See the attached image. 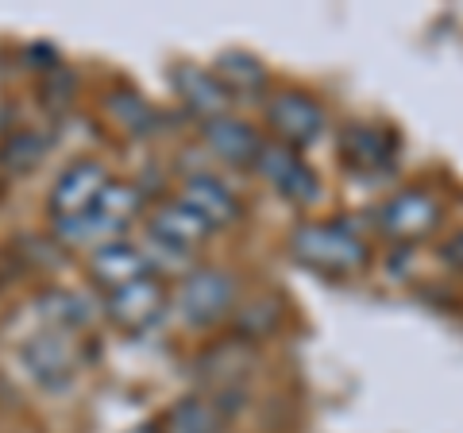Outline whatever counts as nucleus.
I'll return each instance as SVG.
<instances>
[{
    "label": "nucleus",
    "mask_w": 463,
    "mask_h": 433,
    "mask_svg": "<svg viewBox=\"0 0 463 433\" xmlns=\"http://www.w3.org/2000/svg\"><path fill=\"white\" fill-rule=\"evenodd\" d=\"M289 248L301 264H309L325 275H352L367 264V244L344 225H301Z\"/></svg>",
    "instance_id": "obj_1"
},
{
    "label": "nucleus",
    "mask_w": 463,
    "mask_h": 433,
    "mask_svg": "<svg viewBox=\"0 0 463 433\" xmlns=\"http://www.w3.org/2000/svg\"><path fill=\"white\" fill-rule=\"evenodd\" d=\"M232 298H236V279L221 267H194L190 275L178 279V291H174V310L182 313L185 325H213L232 310Z\"/></svg>",
    "instance_id": "obj_2"
},
{
    "label": "nucleus",
    "mask_w": 463,
    "mask_h": 433,
    "mask_svg": "<svg viewBox=\"0 0 463 433\" xmlns=\"http://www.w3.org/2000/svg\"><path fill=\"white\" fill-rule=\"evenodd\" d=\"M136 213H139V190H132L128 182H109V190L97 197V206L90 213L58 228H62V236L70 244H93V248H100L109 240H120V233Z\"/></svg>",
    "instance_id": "obj_3"
},
{
    "label": "nucleus",
    "mask_w": 463,
    "mask_h": 433,
    "mask_svg": "<svg viewBox=\"0 0 463 433\" xmlns=\"http://www.w3.org/2000/svg\"><path fill=\"white\" fill-rule=\"evenodd\" d=\"M105 190H109L105 167L93 163V159H78V163H70L62 175H58V182L51 186L47 209L58 225H70V221H78V216L90 213Z\"/></svg>",
    "instance_id": "obj_4"
},
{
    "label": "nucleus",
    "mask_w": 463,
    "mask_h": 433,
    "mask_svg": "<svg viewBox=\"0 0 463 433\" xmlns=\"http://www.w3.org/2000/svg\"><path fill=\"white\" fill-rule=\"evenodd\" d=\"M255 170L263 175L274 190L289 201H301V206H309V201L321 197V182L317 175L306 167V159H301L294 148H286V143H263L255 155Z\"/></svg>",
    "instance_id": "obj_5"
},
{
    "label": "nucleus",
    "mask_w": 463,
    "mask_h": 433,
    "mask_svg": "<svg viewBox=\"0 0 463 433\" xmlns=\"http://www.w3.org/2000/svg\"><path fill=\"white\" fill-rule=\"evenodd\" d=\"M20 356H24L27 371H32L43 387H66L78 371V349H74V341H70L66 329L47 325L43 333L24 341Z\"/></svg>",
    "instance_id": "obj_6"
},
{
    "label": "nucleus",
    "mask_w": 463,
    "mask_h": 433,
    "mask_svg": "<svg viewBox=\"0 0 463 433\" xmlns=\"http://www.w3.org/2000/svg\"><path fill=\"white\" fill-rule=\"evenodd\" d=\"M105 310L116 325L128 329V333H147L151 325L163 322L166 291H163V283H158V275H147L139 283H128L120 291H112L105 298Z\"/></svg>",
    "instance_id": "obj_7"
},
{
    "label": "nucleus",
    "mask_w": 463,
    "mask_h": 433,
    "mask_svg": "<svg viewBox=\"0 0 463 433\" xmlns=\"http://www.w3.org/2000/svg\"><path fill=\"white\" fill-rule=\"evenodd\" d=\"M267 120L274 128V136L286 148H309L313 140H321L325 132V112L317 109V101H309L306 93H279L270 97L267 105Z\"/></svg>",
    "instance_id": "obj_8"
},
{
    "label": "nucleus",
    "mask_w": 463,
    "mask_h": 433,
    "mask_svg": "<svg viewBox=\"0 0 463 433\" xmlns=\"http://www.w3.org/2000/svg\"><path fill=\"white\" fill-rule=\"evenodd\" d=\"M90 275H93V283L100 286V291L112 294L128 283H139V279L155 275V271H151V259H147V252H143V244H132V240L120 236V240H109V244H100V248H93Z\"/></svg>",
    "instance_id": "obj_9"
},
{
    "label": "nucleus",
    "mask_w": 463,
    "mask_h": 433,
    "mask_svg": "<svg viewBox=\"0 0 463 433\" xmlns=\"http://www.w3.org/2000/svg\"><path fill=\"white\" fill-rule=\"evenodd\" d=\"M440 221L437 197L425 190H402L379 209V225L390 240H421Z\"/></svg>",
    "instance_id": "obj_10"
},
{
    "label": "nucleus",
    "mask_w": 463,
    "mask_h": 433,
    "mask_svg": "<svg viewBox=\"0 0 463 433\" xmlns=\"http://www.w3.org/2000/svg\"><path fill=\"white\" fill-rule=\"evenodd\" d=\"M174 90H178L182 105L194 112L201 120H216V117H228V85L213 74V70H201V66H178L174 70Z\"/></svg>",
    "instance_id": "obj_11"
},
{
    "label": "nucleus",
    "mask_w": 463,
    "mask_h": 433,
    "mask_svg": "<svg viewBox=\"0 0 463 433\" xmlns=\"http://www.w3.org/2000/svg\"><path fill=\"white\" fill-rule=\"evenodd\" d=\"M182 201L213 228V233L240 221V201L232 197L228 186L221 178H213V175H190L185 178L182 182Z\"/></svg>",
    "instance_id": "obj_12"
},
{
    "label": "nucleus",
    "mask_w": 463,
    "mask_h": 433,
    "mask_svg": "<svg viewBox=\"0 0 463 433\" xmlns=\"http://www.w3.org/2000/svg\"><path fill=\"white\" fill-rule=\"evenodd\" d=\"M147 233L158 236V240H166V244H174V248H182V252H194V248H201V244L213 236V228L178 197V201H166V206H158L151 213Z\"/></svg>",
    "instance_id": "obj_13"
},
{
    "label": "nucleus",
    "mask_w": 463,
    "mask_h": 433,
    "mask_svg": "<svg viewBox=\"0 0 463 433\" xmlns=\"http://www.w3.org/2000/svg\"><path fill=\"white\" fill-rule=\"evenodd\" d=\"M205 140H209V148L232 167H248V163L255 167V155H259V148H263V140L255 136L251 124L232 120V117L209 120L205 124Z\"/></svg>",
    "instance_id": "obj_14"
},
{
    "label": "nucleus",
    "mask_w": 463,
    "mask_h": 433,
    "mask_svg": "<svg viewBox=\"0 0 463 433\" xmlns=\"http://www.w3.org/2000/svg\"><path fill=\"white\" fill-rule=\"evenodd\" d=\"M221 426H224L221 407H216L213 399L190 395V399H182L178 407L170 410L163 433H221Z\"/></svg>",
    "instance_id": "obj_15"
},
{
    "label": "nucleus",
    "mask_w": 463,
    "mask_h": 433,
    "mask_svg": "<svg viewBox=\"0 0 463 433\" xmlns=\"http://www.w3.org/2000/svg\"><path fill=\"white\" fill-rule=\"evenodd\" d=\"M216 78L228 85V93H232V90L251 93V90H259V85L267 82V70H263V63H259L255 54H248V51H224L221 59H216Z\"/></svg>",
    "instance_id": "obj_16"
},
{
    "label": "nucleus",
    "mask_w": 463,
    "mask_h": 433,
    "mask_svg": "<svg viewBox=\"0 0 463 433\" xmlns=\"http://www.w3.org/2000/svg\"><path fill=\"white\" fill-rule=\"evenodd\" d=\"M344 155L355 167H390V140L379 128H352L344 136Z\"/></svg>",
    "instance_id": "obj_17"
},
{
    "label": "nucleus",
    "mask_w": 463,
    "mask_h": 433,
    "mask_svg": "<svg viewBox=\"0 0 463 433\" xmlns=\"http://www.w3.org/2000/svg\"><path fill=\"white\" fill-rule=\"evenodd\" d=\"M112 112H116V120H120L128 132H147V128L155 124V109L143 97H136V93L112 97Z\"/></svg>",
    "instance_id": "obj_18"
},
{
    "label": "nucleus",
    "mask_w": 463,
    "mask_h": 433,
    "mask_svg": "<svg viewBox=\"0 0 463 433\" xmlns=\"http://www.w3.org/2000/svg\"><path fill=\"white\" fill-rule=\"evenodd\" d=\"M444 252H448V259H452L456 267H463V233H456L452 240H448V248H444Z\"/></svg>",
    "instance_id": "obj_19"
},
{
    "label": "nucleus",
    "mask_w": 463,
    "mask_h": 433,
    "mask_svg": "<svg viewBox=\"0 0 463 433\" xmlns=\"http://www.w3.org/2000/svg\"><path fill=\"white\" fill-rule=\"evenodd\" d=\"M128 433H158V426L147 422V426H136V429H128Z\"/></svg>",
    "instance_id": "obj_20"
}]
</instances>
